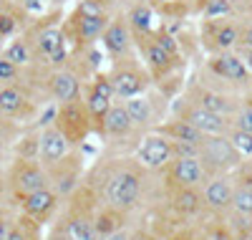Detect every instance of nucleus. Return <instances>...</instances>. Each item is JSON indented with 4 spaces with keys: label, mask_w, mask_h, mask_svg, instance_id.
Listing matches in <instances>:
<instances>
[{
    "label": "nucleus",
    "mask_w": 252,
    "mask_h": 240,
    "mask_svg": "<svg viewBox=\"0 0 252 240\" xmlns=\"http://www.w3.org/2000/svg\"><path fill=\"white\" fill-rule=\"evenodd\" d=\"M149 169L141 167L136 160H111L101 172L98 185H94V198L98 205H106L124 215H131L141 207L146 195Z\"/></svg>",
    "instance_id": "obj_1"
},
{
    "label": "nucleus",
    "mask_w": 252,
    "mask_h": 240,
    "mask_svg": "<svg viewBox=\"0 0 252 240\" xmlns=\"http://www.w3.org/2000/svg\"><path fill=\"white\" fill-rule=\"evenodd\" d=\"M106 23H109L106 13L96 3H81L71 13L68 23H63V33H66L73 48L83 51V48H91L96 40H101L103 31H106Z\"/></svg>",
    "instance_id": "obj_2"
},
{
    "label": "nucleus",
    "mask_w": 252,
    "mask_h": 240,
    "mask_svg": "<svg viewBox=\"0 0 252 240\" xmlns=\"http://www.w3.org/2000/svg\"><path fill=\"white\" fill-rule=\"evenodd\" d=\"M5 185H8V200L18 205L20 198L51 187L48 185V172L38 160H26V157H13L5 172Z\"/></svg>",
    "instance_id": "obj_3"
},
{
    "label": "nucleus",
    "mask_w": 252,
    "mask_h": 240,
    "mask_svg": "<svg viewBox=\"0 0 252 240\" xmlns=\"http://www.w3.org/2000/svg\"><path fill=\"white\" fill-rule=\"evenodd\" d=\"M197 157L207 172V177H212V174H235L240 164L245 162L227 134L204 137V142L197 149Z\"/></svg>",
    "instance_id": "obj_4"
},
{
    "label": "nucleus",
    "mask_w": 252,
    "mask_h": 240,
    "mask_svg": "<svg viewBox=\"0 0 252 240\" xmlns=\"http://www.w3.org/2000/svg\"><path fill=\"white\" fill-rule=\"evenodd\" d=\"M109 81L114 86V94L119 101H126L131 96L144 94L152 86V76L141 63H136V58H126V61H116L111 71H109Z\"/></svg>",
    "instance_id": "obj_5"
},
{
    "label": "nucleus",
    "mask_w": 252,
    "mask_h": 240,
    "mask_svg": "<svg viewBox=\"0 0 252 240\" xmlns=\"http://www.w3.org/2000/svg\"><path fill=\"white\" fill-rule=\"evenodd\" d=\"M38 114V101L28 83H0V117L18 124L31 121Z\"/></svg>",
    "instance_id": "obj_6"
},
{
    "label": "nucleus",
    "mask_w": 252,
    "mask_h": 240,
    "mask_svg": "<svg viewBox=\"0 0 252 240\" xmlns=\"http://www.w3.org/2000/svg\"><path fill=\"white\" fill-rule=\"evenodd\" d=\"M174 160V144L172 139L161 134L159 129L144 132L136 142V162L149 172H164L166 164Z\"/></svg>",
    "instance_id": "obj_7"
},
{
    "label": "nucleus",
    "mask_w": 252,
    "mask_h": 240,
    "mask_svg": "<svg viewBox=\"0 0 252 240\" xmlns=\"http://www.w3.org/2000/svg\"><path fill=\"white\" fill-rule=\"evenodd\" d=\"M204 71L209 76H215L224 83H229L232 89H247L252 91V76L245 69V63L237 51H220V53H209Z\"/></svg>",
    "instance_id": "obj_8"
},
{
    "label": "nucleus",
    "mask_w": 252,
    "mask_h": 240,
    "mask_svg": "<svg viewBox=\"0 0 252 240\" xmlns=\"http://www.w3.org/2000/svg\"><path fill=\"white\" fill-rule=\"evenodd\" d=\"M81 99H83V106H86V112H89V119H91L94 132H98V134H101L103 119H106L111 104L116 101V94H114V86H111L109 76L96 74L86 86H83Z\"/></svg>",
    "instance_id": "obj_9"
},
{
    "label": "nucleus",
    "mask_w": 252,
    "mask_h": 240,
    "mask_svg": "<svg viewBox=\"0 0 252 240\" xmlns=\"http://www.w3.org/2000/svg\"><path fill=\"white\" fill-rule=\"evenodd\" d=\"M43 91L46 96L53 101V104H68V101H76L81 99L83 94V81H81V74L73 71L71 66H56V69H48L43 74Z\"/></svg>",
    "instance_id": "obj_10"
},
{
    "label": "nucleus",
    "mask_w": 252,
    "mask_h": 240,
    "mask_svg": "<svg viewBox=\"0 0 252 240\" xmlns=\"http://www.w3.org/2000/svg\"><path fill=\"white\" fill-rule=\"evenodd\" d=\"M172 112H174L177 119H184V121L192 124L194 129H199L204 137H215V134H227L229 132V119L227 117L209 112V109H204V106H199L194 101H189V99H179Z\"/></svg>",
    "instance_id": "obj_11"
},
{
    "label": "nucleus",
    "mask_w": 252,
    "mask_h": 240,
    "mask_svg": "<svg viewBox=\"0 0 252 240\" xmlns=\"http://www.w3.org/2000/svg\"><path fill=\"white\" fill-rule=\"evenodd\" d=\"M48 172V185L51 190L58 195L61 200H68L71 195L81 187V177H83V157L78 152H71L68 157H63L61 162H56L53 167H46Z\"/></svg>",
    "instance_id": "obj_12"
},
{
    "label": "nucleus",
    "mask_w": 252,
    "mask_h": 240,
    "mask_svg": "<svg viewBox=\"0 0 252 240\" xmlns=\"http://www.w3.org/2000/svg\"><path fill=\"white\" fill-rule=\"evenodd\" d=\"M56 126L61 129L66 139L78 147L83 139H86L94 126H91V119H89V112L83 106V99H76V101H68V104H61L58 112H56Z\"/></svg>",
    "instance_id": "obj_13"
},
{
    "label": "nucleus",
    "mask_w": 252,
    "mask_h": 240,
    "mask_svg": "<svg viewBox=\"0 0 252 240\" xmlns=\"http://www.w3.org/2000/svg\"><path fill=\"white\" fill-rule=\"evenodd\" d=\"M101 43L106 53L111 56V61H126V58H134L136 53V43H134V33L126 23V18L119 15V18H109L106 23V31L101 36Z\"/></svg>",
    "instance_id": "obj_14"
},
{
    "label": "nucleus",
    "mask_w": 252,
    "mask_h": 240,
    "mask_svg": "<svg viewBox=\"0 0 252 240\" xmlns=\"http://www.w3.org/2000/svg\"><path fill=\"white\" fill-rule=\"evenodd\" d=\"M134 43H136V51H139V56L144 61V69L149 71V76L154 81H164L166 76L174 71L177 63H179V58L169 56L154 40V33L152 36H144V38H134Z\"/></svg>",
    "instance_id": "obj_15"
},
{
    "label": "nucleus",
    "mask_w": 252,
    "mask_h": 240,
    "mask_svg": "<svg viewBox=\"0 0 252 240\" xmlns=\"http://www.w3.org/2000/svg\"><path fill=\"white\" fill-rule=\"evenodd\" d=\"M240 33H242V23H232L227 18L204 20V26H202V40L209 53L235 51L240 46Z\"/></svg>",
    "instance_id": "obj_16"
},
{
    "label": "nucleus",
    "mask_w": 252,
    "mask_h": 240,
    "mask_svg": "<svg viewBox=\"0 0 252 240\" xmlns=\"http://www.w3.org/2000/svg\"><path fill=\"white\" fill-rule=\"evenodd\" d=\"M18 210L26 217H31V220H35L38 225H48L61 210V198L51 187H43V190H35L26 195V198H20Z\"/></svg>",
    "instance_id": "obj_17"
},
{
    "label": "nucleus",
    "mask_w": 252,
    "mask_h": 240,
    "mask_svg": "<svg viewBox=\"0 0 252 240\" xmlns=\"http://www.w3.org/2000/svg\"><path fill=\"white\" fill-rule=\"evenodd\" d=\"M166 187H202L207 180V172L199 162L197 155H187V157H174L164 169Z\"/></svg>",
    "instance_id": "obj_18"
},
{
    "label": "nucleus",
    "mask_w": 252,
    "mask_h": 240,
    "mask_svg": "<svg viewBox=\"0 0 252 240\" xmlns=\"http://www.w3.org/2000/svg\"><path fill=\"white\" fill-rule=\"evenodd\" d=\"M189 101H194L204 109H209V112H215V114H222V117H232L237 112V106L242 104L240 96L235 94H224L222 89H215V86H204V83H194V86H189Z\"/></svg>",
    "instance_id": "obj_19"
},
{
    "label": "nucleus",
    "mask_w": 252,
    "mask_h": 240,
    "mask_svg": "<svg viewBox=\"0 0 252 240\" xmlns=\"http://www.w3.org/2000/svg\"><path fill=\"white\" fill-rule=\"evenodd\" d=\"M232 187H235L232 174H212V177H207L199 187L204 210L212 215H224L229 210V202H232Z\"/></svg>",
    "instance_id": "obj_20"
},
{
    "label": "nucleus",
    "mask_w": 252,
    "mask_h": 240,
    "mask_svg": "<svg viewBox=\"0 0 252 240\" xmlns=\"http://www.w3.org/2000/svg\"><path fill=\"white\" fill-rule=\"evenodd\" d=\"M38 162L43 164V167H53L56 162H61L63 157H68L71 155V142L66 139V134L61 132V129L53 124L43 126V129H38Z\"/></svg>",
    "instance_id": "obj_21"
},
{
    "label": "nucleus",
    "mask_w": 252,
    "mask_h": 240,
    "mask_svg": "<svg viewBox=\"0 0 252 240\" xmlns=\"http://www.w3.org/2000/svg\"><path fill=\"white\" fill-rule=\"evenodd\" d=\"M134 134L141 137V132L136 129L134 119L129 117V112H126V106L124 101H114L111 109H109V114L106 119H103V126H101V137H106L111 142H126V139H131Z\"/></svg>",
    "instance_id": "obj_22"
},
{
    "label": "nucleus",
    "mask_w": 252,
    "mask_h": 240,
    "mask_svg": "<svg viewBox=\"0 0 252 240\" xmlns=\"http://www.w3.org/2000/svg\"><path fill=\"white\" fill-rule=\"evenodd\" d=\"M124 106H126V112H129V117L134 119V124H136V129H139L141 134L149 132V129H157L161 124L164 112L154 104L152 96H146V94L131 96V99L124 101Z\"/></svg>",
    "instance_id": "obj_23"
},
{
    "label": "nucleus",
    "mask_w": 252,
    "mask_h": 240,
    "mask_svg": "<svg viewBox=\"0 0 252 240\" xmlns=\"http://www.w3.org/2000/svg\"><path fill=\"white\" fill-rule=\"evenodd\" d=\"M235 187H232V202H229V212H235L245 220H252V177L245 167V162L240 164V169L232 174Z\"/></svg>",
    "instance_id": "obj_24"
},
{
    "label": "nucleus",
    "mask_w": 252,
    "mask_h": 240,
    "mask_svg": "<svg viewBox=\"0 0 252 240\" xmlns=\"http://www.w3.org/2000/svg\"><path fill=\"white\" fill-rule=\"evenodd\" d=\"M169 207L179 217H197L204 212L199 187H169Z\"/></svg>",
    "instance_id": "obj_25"
},
{
    "label": "nucleus",
    "mask_w": 252,
    "mask_h": 240,
    "mask_svg": "<svg viewBox=\"0 0 252 240\" xmlns=\"http://www.w3.org/2000/svg\"><path fill=\"white\" fill-rule=\"evenodd\" d=\"M126 23H129L134 38H144L157 33V13L152 8V3H134L129 10H126Z\"/></svg>",
    "instance_id": "obj_26"
},
{
    "label": "nucleus",
    "mask_w": 252,
    "mask_h": 240,
    "mask_svg": "<svg viewBox=\"0 0 252 240\" xmlns=\"http://www.w3.org/2000/svg\"><path fill=\"white\" fill-rule=\"evenodd\" d=\"M157 129H159L161 134L169 137L172 142H177V144H189V147H197L199 149V144L204 142V134L199 132V129H194L189 121L177 119V117H172L169 121H161Z\"/></svg>",
    "instance_id": "obj_27"
},
{
    "label": "nucleus",
    "mask_w": 252,
    "mask_h": 240,
    "mask_svg": "<svg viewBox=\"0 0 252 240\" xmlns=\"http://www.w3.org/2000/svg\"><path fill=\"white\" fill-rule=\"evenodd\" d=\"M0 53H3L8 61H13L18 69H23V71H31L38 66V61H35V53H33V46H31V40L23 36H15L10 38L3 48H0Z\"/></svg>",
    "instance_id": "obj_28"
},
{
    "label": "nucleus",
    "mask_w": 252,
    "mask_h": 240,
    "mask_svg": "<svg viewBox=\"0 0 252 240\" xmlns=\"http://www.w3.org/2000/svg\"><path fill=\"white\" fill-rule=\"evenodd\" d=\"M23 18H26V10L15 5V3H8L3 0L0 3V40H10L18 36V31L23 28Z\"/></svg>",
    "instance_id": "obj_29"
},
{
    "label": "nucleus",
    "mask_w": 252,
    "mask_h": 240,
    "mask_svg": "<svg viewBox=\"0 0 252 240\" xmlns=\"http://www.w3.org/2000/svg\"><path fill=\"white\" fill-rule=\"evenodd\" d=\"M40 228L35 220H31V217H26L23 212H18L13 217V225H10V233L5 240H43L40 238Z\"/></svg>",
    "instance_id": "obj_30"
},
{
    "label": "nucleus",
    "mask_w": 252,
    "mask_h": 240,
    "mask_svg": "<svg viewBox=\"0 0 252 240\" xmlns=\"http://www.w3.org/2000/svg\"><path fill=\"white\" fill-rule=\"evenodd\" d=\"M20 137V124L13 119H3L0 117V157H8L13 152V144Z\"/></svg>",
    "instance_id": "obj_31"
},
{
    "label": "nucleus",
    "mask_w": 252,
    "mask_h": 240,
    "mask_svg": "<svg viewBox=\"0 0 252 240\" xmlns=\"http://www.w3.org/2000/svg\"><path fill=\"white\" fill-rule=\"evenodd\" d=\"M38 129L35 132H26V134H20L18 142L13 144V152L10 155L13 157H26V160H38Z\"/></svg>",
    "instance_id": "obj_32"
},
{
    "label": "nucleus",
    "mask_w": 252,
    "mask_h": 240,
    "mask_svg": "<svg viewBox=\"0 0 252 240\" xmlns=\"http://www.w3.org/2000/svg\"><path fill=\"white\" fill-rule=\"evenodd\" d=\"M229 126L252 134V101H250V99H247V101L242 99V104L237 106V112L229 117Z\"/></svg>",
    "instance_id": "obj_33"
},
{
    "label": "nucleus",
    "mask_w": 252,
    "mask_h": 240,
    "mask_svg": "<svg viewBox=\"0 0 252 240\" xmlns=\"http://www.w3.org/2000/svg\"><path fill=\"white\" fill-rule=\"evenodd\" d=\"M227 137H229V142H232V147L240 152V157H242L245 162H250V160H252V134H250V132H240V129H232V126H229Z\"/></svg>",
    "instance_id": "obj_34"
},
{
    "label": "nucleus",
    "mask_w": 252,
    "mask_h": 240,
    "mask_svg": "<svg viewBox=\"0 0 252 240\" xmlns=\"http://www.w3.org/2000/svg\"><path fill=\"white\" fill-rule=\"evenodd\" d=\"M28 76V71L18 69L13 61H8L0 53V83H23V79Z\"/></svg>",
    "instance_id": "obj_35"
},
{
    "label": "nucleus",
    "mask_w": 252,
    "mask_h": 240,
    "mask_svg": "<svg viewBox=\"0 0 252 240\" xmlns=\"http://www.w3.org/2000/svg\"><path fill=\"white\" fill-rule=\"evenodd\" d=\"M235 10L232 0H207L204 3V18L207 20H220V18H229Z\"/></svg>",
    "instance_id": "obj_36"
},
{
    "label": "nucleus",
    "mask_w": 252,
    "mask_h": 240,
    "mask_svg": "<svg viewBox=\"0 0 252 240\" xmlns=\"http://www.w3.org/2000/svg\"><path fill=\"white\" fill-rule=\"evenodd\" d=\"M154 40L159 43V46L169 53V56H174V58H179L182 61V51H179V40L172 36V33H166V31H157L154 33Z\"/></svg>",
    "instance_id": "obj_37"
},
{
    "label": "nucleus",
    "mask_w": 252,
    "mask_h": 240,
    "mask_svg": "<svg viewBox=\"0 0 252 240\" xmlns=\"http://www.w3.org/2000/svg\"><path fill=\"white\" fill-rule=\"evenodd\" d=\"M18 5L23 8L26 13H33V15H38V13H43V10H46L48 0H20Z\"/></svg>",
    "instance_id": "obj_38"
},
{
    "label": "nucleus",
    "mask_w": 252,
    "mask_h": 240,
    "mask_svg": "<svg viewBox=\"0 0 252 240\" xmlns=\"http://www.w3.org/2000/svg\"><path fill=\"white\" fill-rule=\"evenodd\" d=\"M10 225H13V215H10L5 207H0V240H5V238H8Z\"/></svg>",
    "instance_id": "obj_39"
},
{
    "label": "nucleus",
    "mask_w": 252,
    "mask_h": 240,
    "mask_svg": "<svg viewBox=\"0 0 252 240\" xmlns=\"http://www.w3.org/2000/svg\"><path fill=\"white\" fill-rule=\"evenodd\" d=\"M131 235H134V230L126 225V228H119V230H114L109 235H103L101 240H131Z\"/></svg>",
    "instance_id": "obj_40"
},
{
    "label": "nucleus",
    "mask_w": 252,
    "mask_h": 240,
    "mask_svg": "<svg viewBox=\"0 0 252 240\" xmlns=\"http://www.w3.org/2000/svg\"><path fill=\"white\" fill-rule=\"evenodd\" d=\"M240 46L252 48V23H245V26H242V33H240ZM240 46H237V48H240Z\"/></svg>",
    "instance_id": "obj_41"
},
{
    "label": "nucleus",
    "mask_w": 252,
    "mask_h": 240,
    "mask_svg": "<svg viewBox=\"0 0 252 240\" xmlns=\"http://www.w3.org/2000/svg\"><path fill=\"white\" fill-rule=\"evenodd\" d=\"M237 53H240V58H242V63H245V69L250 71V76H252V48H245V46H240V48H235Z\"/></svg>",
    "instance_id": "obj_42"
},
{
    "label": "nucleus",
    "mask_w": 252,
    "mask_h": 240,
    "mask_svg": "<svg viewBox=\"0 0 252 240\" xmlns=\"http://www.w3.org/2000/svg\"><path fill=\"white\" fill-rule=\"evenodd\" d=\"M5 172H8V164H5V157H0V182H5Z\"/></svg>",
    "instance_id": "obj_43"
},
{
    "label": "nucleus",
    "mask_w": 252,
    "mask_h": 240,
    "mask_svg": "<svg viewBox=\"0 0 252 240\" xmlns=\"http://www.w3.org/2000/svg\"><path fill=\"white\" fill-rule=\"evenodd\" d=\"M174 3H182V0H152V5H174Z\"/></svg>",
    "instance_id": "obj_44"
},
{
    "label": "nucleus",
    "mask_w": 252,
    "mask_h": 240,
    "mask_svg": "<svg viewBox=\"0 0 252 240\" xmlns=\"http://www.w3.org/2000/svg\"><path fill=\"white\" fill-rule=\"evenodd\" d=\"M48 240H66V238H63L56 228H51V235H48Z\"/></svg>",
    "instance_id": "obj_45"
},
{
    "label": "nucleus",
    "mask_w": 252,
    "mask_h": 240,
    "mask_svg": "<svg viewBox=\"0 0 252 240\" xmlns=\"http://www.w3.org/2000/svg\"><path fill=\"white\" fill-rule=\"evenodd\" d=\"M0 3H3V0H0Z\"/></svg>",
    "instance_id": "obj_46"
}]
</instances>
